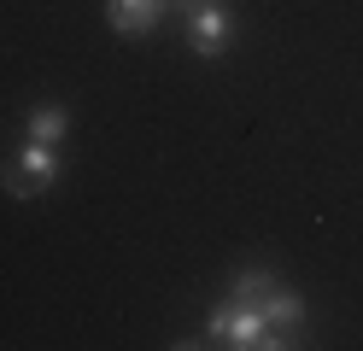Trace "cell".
Segmentation results:
<instances>
[{
  "label": "cell",
  "instance_id": "obj_1",
  "mask_svg": "<svg viewBox=\"0 0 363 351\" xmlns=\"http://www.w3.org/2000/svg\"><path fill=\"white\" fill-rule=\"evenodd\" d=\"M235 304H252V311L269 322V340L276 345H299L305 340V304H299V293H287L269 269H240Z\"/></svg>",
  "mask_w": 363,
  "mask_h": 351
},
{
  "label": "cell",
  "instance_id": "obj_2",
  "mask_svg": "<svg viewBox=\"0 0 363 351\" xmlns=\"http://www.w3.org/2000/svg\"><path fill=\"white\" fill-rule=\"evenodd\" d=\"M0 182H6L12 199H41L59 182V152L41 147V140H30V147H18V158L0 170Z\"/></svg>",
  "mask_w": 363,
  "mask_h": 351
},
{
  "label": "cell",
  "instance_id": "obj_3",
  "mask_svg": "<svg viewBox=\"0 0 363 351\" xmlns=\"http://www.w3.org/2000/svg\"><path fill=\"white\" fill-rule=\"evenodd\" d=\"M211 340H217V345H235V351H264V345H276V340H269V322L252 311V304H235V299L211 316Z\"/></svg>",
  "mask_w": 363,
  "mask_h": 351
},
{
  "label": "cell",
  "instance_id": "obj_4",
  "mask_svg": "<svg viewBox=\"0 0 363 351\" xmlns=\"http://www.w3.org/2000/svg\"><path fill=\"white\" fill-rule=\"evenodd\" d=\"M229 6H223V0H199L194 6V18H188V35H194V53L199 59H217L223 47H229Z\"/></svg>",
  "mask_w": 363,
  "mask_h": 351
},
{
  "label": "cell",
  "instance_id": "obj_5",
  "mask_svg": "<svg viewBox=\"0 0 363 351\" xmlns=\"http://www.w3.org/2000/svg\"><path fill=\"white\" fill-rule=\"evenodd\" d=\"M164 18V0H111V30L118 35H147Z\"/></svg>",
  "mask_w": 363,
  "mask_h": 351
},
{
  "label": "cell",
  "instance_id": "obj_6",
  "mask_svg": "<svg viewBox=\"0 0 363 351\" xmlns=\"http://www.w3.org/2000/svg\"><path fill=\"white\" fill-rule=\"evenodd\" d=\"M65 129H71V117H65V106H35L30 111V140H41V147H59L65 140Z\"/></svg>",
  "mask_w": 363,
  "mask_h": 351
}]
</instances>
